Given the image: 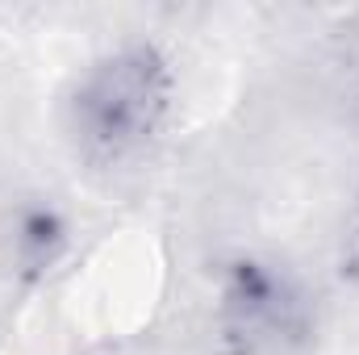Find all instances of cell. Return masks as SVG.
I'll return each mask as SVG.
<instances>
[{
  "label": "cell",
  "instance_id": "1",
  "mask_svg": "<svg viewBox=\"0 0 359 355\" xmlns=\"http://www.w3.org/2000/svg\"><path fill=\"white\" fill-rule=\"evenodd\" d=\"M172 80L155 51L126 46L92 63L72 96V134L96 163L138 155L163 126Z\"/></svg>",
  "mask_w": 359,
  "mask_h": 355
}]
</instances>
